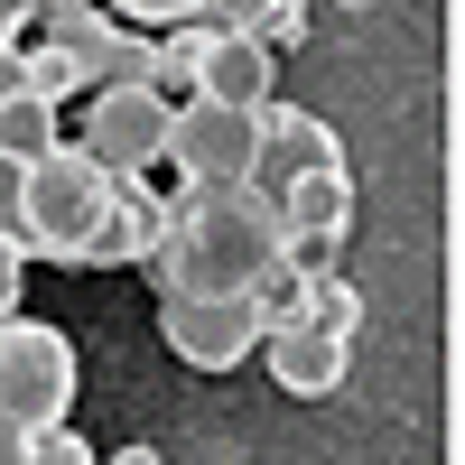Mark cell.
Segmentation results:
<instances>
[{
    "label": "cell",
    "mask_w": 465,
    "mask_h": 465,
    "mask_svg": "<svg viewBox=\"0 0 465 465\" xmlns=\"http://www.w3.org/2000/svg\"><path fill=\"white\" fill-rule=\"evenodd\" d=\"M84 159L103 177H149V168L168 159V94L159 84H94Z\"/></svg>",
    "instance_id": "5"
},
{
    "label": "cell",
    "mask_w": 465,
    "mask_h": 465,
    "mask_svg": "<svg viewBox=\"0 0 465 465\" xmlns=\"http://www.w3.org/2000/svg\"><path fill=\"white\" fill-rule=\"evenodd\" d=\"M94 456H103L94 438H74L65 419H47V429H28V456L19 465H94Z\"/></svg>",
    "instance_id": "15"
},
{
    "label": "cell",
    "mask_w": 465,
    "mask_h": 465,
    "mask_svg": "<svg viewBox=\"0 0 465 465\" xmlns=\"http://www.w3.org/2000/svg\"><path fill=\"white\" fill-rule=\"evenodd\" d=\"M10 65H19V94H37V103H65V94H84V84H94V74L56 47V37H47V47H28V56L10 47Z\"/></svg>",
    "instance_id": "12"
},
{
    "label": "cell",
    "mask_w": 465,
    "mask_h": 465,
    "mask_svg": "<svg viewBox=\"0 0 465 465\" xmlns=\"http://www.w3.org/2000/svg\"><path fill=\"white\" fill-rule=\"evenodd\" d=\"M270 10H289V0H214V19H223V28H261Z\"/></svg>",
    "instance_id": "18"
},
{
    "label": "cell",
    "mask_w": 465,
    "mask_h": 465,
    "mask_svg": "<svg viewBox=\"0 0 465 465\" xmlns=\"http://www.w3.org/2000/svg\"><path fill=\"white\" fill-rule=\"evenodd\" d=\"M168 232V205H149L140 196V177H122L112 186V205H103V223L84 232V252H74V270H122V261H149V242Z\"/></svg>",
    "instance_id": "9"
},
{
    "label": "cell",
    "mask_w": 465,
    "mask_h": 465,
    "mask_svg": "<svg viewBox=\"0 0 465 465\" xmlns=\"http://www.w3.org/2000/svg\"><path fill=\"white\" fill-rule=\"evenodd\" d=\"M0 410H10L19 429H47V419L74 410V344L56 326L0 317Z\"/></svg>",
    "instance_id": "4"
},
{
    "label": "cell",
    "mask_w": 465,
    "mask_h": 465,
    "mask_svg": "<svg viewBox=\"0 0 465 465\" xmlns=\"http://www.w3.org/2000/svg\"><path fill=\"white\" fill-rule=\"evenodd\" d=\"M261 168H280V177L344 168V140L317 122V112H280V103H261Z\"/></svg>",
    "instance_id": "10"
},
{
    "label": "cell",
    "mask_w": 465,
    "mask_h": 465,
    "mask_svg": "<svg viewBox=\"0 0 465 465\" xmlns=\"http://www.w3.org/2000/svg\"><path fill=\"white\" fill-rule=\"evenodd\" d=\"M270 84H280V56H270L252 28H214V37H205V56H196V84H186V94L232 103V112H261V103H270Z\"/></svg>",
    "instance_id": "7"
},
{
    "label": "cell",
    "mask_w": 465,
    "mask_h": 465,
    "mask_svg": "<svg viewBox=\"0 0 465 465\" xmlns=\"http://www.w3.org/2000/svg\"><path fill=\"white\" fill-rule=\"evenodd\" d=\"M19 289H28V252L19 232H0V317H19Z\"/></svg>",
    "instance_id": "17"
},
{
    "label": "cell",
    "mask_w": 465,
    "mask_h": 465,
    "mask_svg": "<svg viewBox=\"0 0 465 465\" xmlns=\"http://www.w3.org/2000/svg\"><path fill=\"white\" fill-rule=\"evenodd\" d=\"M205 19H177L168 37H159V47H149V84H159V94H186V84H196V56H205Z\"/></svg>",
    "instance_id": "13"
},
{
    "label": "cell",
    "mask_w": 465,
    "mask_h": 465,
    "mask_svg": "<svg viewBox=\"0 0 465 465\" xmlns=\"http://www.w3.org/2000/svg\"><path fill=\"white\" fill-rule=\"evenodd\" d=\"M94 465H159L149 447H112V456H94Z\"/></svg>",
    "instance_id": "20"
},
{
    "label": "cell",
    "mask_w": 465,
    "mask_h": 465,
    "mask_svg": "<svg viewBox=\"0 0 465 465\" xmlns=\"http://www.w3.org/2000/svg\"><path fill=\"white\" fill-rule=\"evenodd\" d=\"M19 456H28V429H19L10 410H0V465H19Z\"/></svg>",
    "instance_id": "19"
},
{
    "label": "cell",
    "mask_w": 465,
    "mask_h": 465,
    "mask_svg": "<svg viewBox=\"0 0 465 465\" xmlns=\"http://www.w3.org/2000/svg\"><path fill=\"white\" fill-rule=\"evenodd\" d=\"M10 37H19V28H10V19H0V56H10Z\"/></svg>",
    "instance_id": "22"
},
{
    "label": "cell",
    "mask_w": 465,
    "mask_h": 465,
    "mask_svg": "<svg viewBox=\"0 0 465 465\" xmlns=\"http://www.w3.org/2000/svg\"><path fill=\"white\" fill-rule=\"evenodd\" d=\"M280 261V205L252 186H186L168 205V232L149 242L159 298H232Z\"/></svg>",
    "instance_id": "1"
},
{
    "label": "cell",
    "mask_w": 465,
    "mask_h": 465,
    "mask_svg": "<svg viewBox=\"0 0 465 465\" xmlns=\"http://www.w3.org/2000/svg\"><path fill=\"white\" fill-rule=\"evenodd\" d=\"M28 10H37V0H0V19H10V28H19V19H28Z\"/></svg>",
    "instance_id": "21"
},
{
    "label": "cell",
    "mask_w": 465,
    "mask_h": 465,
    "mask_svg": "<svg viewBox=\"0 0 465 465\" xmlns=\"http://www.w3.org/2000/svg\"><path fill=\"white\" fill-rule=\"evenodd\" d=\"M159 335L186 372H232L242 354H261V307L252 289L232 298H159Z\"/></svg>",
    "instance_id": "6"
},
{
    "label": "cell",
    "mask_w": 465,
    "mask_h": 465,
    "mask_svg": "<svg viewBox=\"0 0 465 465\" xmlns=\"http://www.w3.org/2000/svg\"><path fill=\"white\" fill-rule=\"evenodd\" d=\"M186 186H252L261 177V112H232V103H205L186 94L168 103V159Z\"/></svg>",
    "instance_id": "3"
},
{
    "label": "cell",
    "mask_w": 465,
    "mask_h": 465,
    "mask_svg": "<svg viewBox=\"0 0 465 465\" xmlns=\"http://www.w3.org/2000/svg\"><path fill=\"white\" fill-rule=\"evenodd\" d=\"M112 186L122 177H103L84 149H47V159H28L19 168V252H37V261H74L84 252V232L103 223V205H112Z\"/></svg>",
    "instance_id": "2"
},
{
    "label": "cell",
    "mask_w": 465,
    "mask_h": 465,
    "mask_svg": "<svg viewBox=\"0 0 465 465\" xmlns=\"http://www.w3.org/2000/svg\"><path fill=\"white\" fill-rule=\"evenodd\" d=\"M307 326H326V335L354 344V326H363V289L335 280V270H307Z\"/></svg>",
    "instance_id": "14"
},
{
    "label": "cell",
    "mask_w": 465,
    "mask_h": 465,
    "mask_svg": "<svg viewBox=\"0 0 465 465\" xmlns=\"http://www.w3.org/2000/svg\"><path fill=\"white\" fill-rule=\"evenodd\" d=\"M112 10H131L140 28H177V19H214V0H112Z\"/></svg>",
    "instance_id": "16"
},
{
    "label": "cell",
    "mask_w": 465,
    "mask_h": 465,
    "mask_svg": "<svg viewBox=\"0 0 465 465\" xmlns=\"http://www.w3.org/2000/svg\"><path fill=\"white\" fill-rule=\"evenodd\" d=\"M47 149H56V103L10 94L0 103V168H28V159H47Z\"/></svg>",
    "instance_id": "11"
},
{
    "label": "cell",
    "mask_w": 465,
    "mask_h": 465,
    "mask_svg": "<svg viewBox=\"0 0 465 465\" xmlns=\"http://www.w3.org/2000/svg\"><path fill=\"white\" fill-rule=\"evenodd\" d=\"M261 354H270V381H280V391H298V401H326L335 381H344V335L307 326V317L270 326V335H261Z\"/></svg>",
    "instance_id": "8"
}]
</instances>
